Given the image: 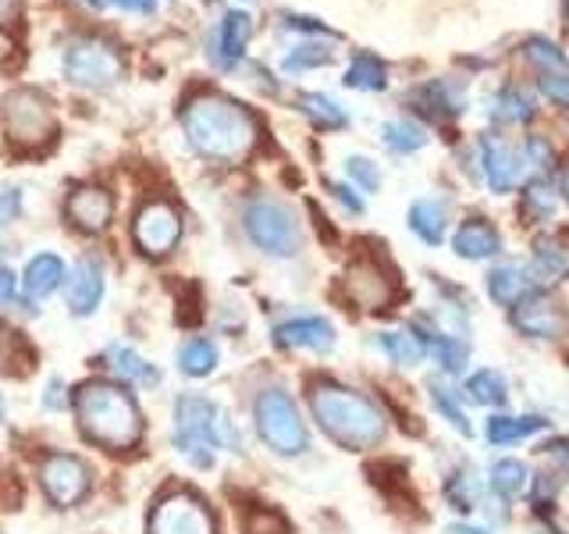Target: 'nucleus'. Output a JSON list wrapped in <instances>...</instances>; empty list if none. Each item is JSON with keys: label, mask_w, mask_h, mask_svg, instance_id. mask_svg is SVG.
<instances>
[{"label": "nucleus", "mask_w": 569, "mask_h": 534, "mask_svg": "<svg viewBox=\"0 0 569 534\" xmlns=\"http://www.w3.org/2000/svg\"><path fill=\"white\" fill-rule=\"evenodd\" d=\"M566 11H569V0H566Z\"/></svg>", "instance_id": "53"}, {"label": "nucleus", "mask_w": 569, "mask_h": 534, "mask_svg": "<svg viewBox=\"0 0 569 534\" xmlns=\"http://www.w3.org/2000/svg\"><path fill=\"white\" fill-rule=\"evenodd\" d=\"M488 481H491V488H495V495H502V498H516V495H523L527 492V463L523 459H512V456H506V459H498L495 467H491V474H488Z\"/></svg>", "instance_id": "29"}, {"label": "nucleus", "mask_w": 569, "mask_h": 534, "mask_svg": "<svg viewBox=\"0 0 569 534\" xmlns=\"http://www.w3.org/2000/svg\"><path fill=\"white\" fill-rule=\"evenodd\" d=\"M89 481H93V474H89L86 463L79 456H68V453L47 456L43 467H40V485H43L50 503L61 506V510L82 503L86 492H89Z\"/></svg>", "instance_id": "10"}, {"label": "nucleus", "mask_w": 569, "mask_h": 534, "mask_svg": "<svg viewBox=\"0 0 569 534\" xmlns=\"http://www.w3.org/2000/svg\"><path fill=\"white\" fill-rule=\"evenodd\" d=\"M527 154H530L527 165H538V168H548V165H551V147H548V139L530 136V139H527Z\"/></svg>", "instance_id": "44"}, {"label": "nucleus", "mask_w": 569, "mask_h": 534, "mask_svg": "<svg viewBox=\"0 0 569 534\" xmlns=\"http://www.w3.org/2000/svg\"><path fill=\"white\" fill-rule=\"evenodd\" d=\"M562 189H566V200H569V168L562 171Z\"/></svg>", "instance_id": "51"}, {"label": "nucleus", "mask_w": 569, "mask_h": 534, "mask_svg": "<svg viewBox=\"0 0 569 534\" xmlns=\"http://www.w3.org/2000/svg\"><path fill=\"white\" fill-rule=\"evenodd\" d=\"M310 409H313V421L325 427L342 449H352V453L378 445L388 432L385 414L378 406L367 396H360V392L335 385V382L310 385Z\"/></svg>", "instance_id": "2"}, {"label": "nucleus", "mask_w": 569, "mask_h": 534, "mask_svg": "<svg viewBox=\"0 0 569 534\" xmlns=\"http://www.w3.org/2000/svg\"><path fill=\"white\" fill-rule=\"evenodd\" d=\"M0 414H4V399H0Z\"/></svg>", "instance_id": "52"}, {"label": "nucleus", "mask_w": 569, "mask_h": 534, "mask_svg": "<svg viewBox=\"0 0 569 534\" xmlns=\"http://www.w3.org/2000/svg\"><path fill=\"white\" fill-rule=\"evenodd\" d=\"M14 293H18V278H14V271H8V267H0V307H4V303H11Z\"/></svg>", "instance_id": "48"}, {"label": "nucleus", "mask_w": 569, "mask_h": 534, "mask_svg": "<svg viewBox=\"0 0 569 534\" xmlns=\"http://www.w3.org/2000/svg\"><path fill=\"white\" fill-rule=\"evenodd\" d=\"M480 157H485V178L495 192H509L520 186V178L527 171V157L520 150H512L506 139H498L495 132L480 136Z\"/></svg>", "instance_id": "13"}, {"label": "nucleus", "mask_w": 569, "mask_h": 534, "mask_svg": "<svg viewBox=\"0 0 569 534\" xmlns=\"http://www.w3.org/2000/svg\"><path fill=\"white\" fill-rule=\"evenodd\" d=\"M182 129L189 147L213 165H242L260 142L257 115L224 93L192 97L182 111Z\"/></svg>", "instance_id": "1"}, {"label": "nucleus", "mask_w": 569, "mask_h": 534, "mask_svg": "<svg viewBox=\"0 0 569 534\" xmlns=\"http://www.w3.org/2000/svg\"><path fill=\"white\" fill-rule=\"evenodd\" d=\"M68 221L79 225L82 231H103L114 218V196L103 186H82L68 196Z\"/></svg>", "instance_id": "15"}, {"label": "nucleus", "mask_w": 569, "mask_h": 534, "mask_svg": "<svg viewBox=\"0 0 569 534\" xmlns=\"http://www.w3.org/2000/svg\"><path fill=\"white\" fill-rule=\"evenodd\" d=\"M68 281V310L76 317H89L97 314L100 299L107 293V278H103V267L97 260H79L76 271H71Z\"/></svg>", "instance_id": "17"}, {"label": "nucleus", "mask_w": 569, "mask_h": 534, "mask_svg": "<svg viewBox=\"0 0 569 534\" xmlns=\"http://www.w3.org/2000/svg\"><path fill=\"white\" fill-rule=\"evenodd\" d=\"M76 414H79V427L86 432V438L107 445V449H114V453L132 449L142 435L139 406L121 385L86 382L76 392Z\"/></svg>", "instance_id": "3"}, {"label": "nucleus", "mask_w": 569, "mask_h": 534, "mask_svg": "<svg viewBox=\"0 0 569 534\" xmlns=\"http://www.w3.org/2000/svg\"><path fill=\"white\" fill-rule=\"evenodd\" d=\"M242 228L246 236L253 239L257 249H263L267 257H296L302 246V231L296 214L284 207L274 196H257L253 204H246L242 214Z\"/></svg>", "instance_id": "7"}, {"label": "nucleus", "mask_w": 569, "mask_h": 534, "mask_svg": "<svg viewBox=\"0 0 569 534\" xmlns=\"http://www.w3.org/2000/svg\"><path fill=\"white\" fill-rule=\"evenodd\" d=\"M523 53H527V61L533 68H541V71H559V76H566L569 71V61H566V53L551 43V40H541V36H533V40L523 43Z\"/></svg>", "instance_id": "35"}, {"label": "nucleus", "mask_w": 569, "mask_h": 534, "mask_svg": "<svg viewBox=\"0 0 569 534\" xmlns=\"http://www.w3.org/2000/svg\"><path fill=\"white\" fill-rule=\"evenodd\" d=\"M68 271H64V260L58 254H36L26 264V275H22V289L29 299H47L53 296L64 285Z\"/></svg>", "instance_id": "20"}, {"label": "nucleus", "mask_w": 569, "mask_h": 534, "mask_svg": "<svg viewBox=\"0 0 569 534\" xmlns=\"http://www.w3.org/2000/svg\"><path fill=\"white\" fill-rule=\"evenodd\" d=\"M124 76L121 50L103 36H79L64 50V79L82 89H107Z\"/></svg>", "instance_id": "8"}, {"label": "nucleus", "mask_w": 569, "mask_h": 534, "mask_svg": "<svg viewBox=\"0 0 569 534\" xmlns=\"http://www.w3.org/2000/svg\"><path fill=\"white\" fill-rule=\"evenodd\" d=\"M346 293H349V299L356 303V307L381 310L385 303L391 299V278L381 271L378 264L360 260V264H352L346 271Z\"/></svg>", "instance_id": "16"}, {"label": "nucleus", "mask_w": 569, "mask_h": 534, "mask_svg": "<svg viewBox=\"0 0 569 534\" xmlns=\"http://www.w3.org/2000/svg\"><path fill=\"white\" fill-rule=\"evenodd\" d=\"M467 396L480 406H502L509 399V382H506V374L502 370H495V367H485V370H477L470 374V382H467Z\"/></svg>", "instance_id": "28"}, {"label": "nucleus", "mask_w": 569, "mask_h": 534, "mask_svg": "<svg viewBox=\"0 0 569 534\" xmlns=\"http://www.w3.org/2000/svg\"><path fill=\"white\" fill-rule=\"evenodd\" d=\"M512 328L527 338H559L566 332V314L548 293L533 289L520 303H512Z\"/></svg>", "instance_id": "12"}, {"label": "nucleus", "mask_w": 569, "mask_h": 534, "mask_svg": "<svg viewBox=\"0 0 569 534\" xmlns=\"http://www.w3.org/2000/svg\"><path fill=\"white\" fill-rule=\"evenodd\" d=\"M477 481L470 474H452V481L445 485V495H449V503L456 510H473L477 506Z\"/></svg>", "instance_id": "40"}, {"label": "nucleus", "mask_w": 569, "mask_h": 534, "mask_svg": "<svg viewBox=\"0 0 569 534\" xmlns=\"http://www.w3.org/2000/svg\"><path fill=\"white\" fill-rule=\"evenodd\" d=\"M452 249L462 260H488L502 254V236L485 218H467L452 236Z\"/></svg>", "instance_id": "18"}, {"label": "nucleus", "mask_w": 569, "mask_h": 534, "mask_svg": "<svg viewBox=\"0 0 569 534\" xmlns=\"http://www.w3.org/2000/svg\"><path fill=\"white\" fill-rule=\"evenodd\" d=\"M299 107H302V115L317 125V129H346V125H349V115L325 93H302Z\"/></svg>", "instance_id": "31"}, {"label": "nucleus", "mask_w": 569, "mask_h": 534, "mask_svg": "<svg viewBox=\"0 0 569 534\" xmlns=\"http://www.w3.org/2000/svg\"><path fill=\"white\" fill-rule=\"evenodd\" d=\"M132 236H136L142 254L164 257V254H171V249L178 246V239H182V218H178V210L171 204L153 200V204H147L136 214Z\"/></svg>", "instance_id": "11"}, {"label": "nucleus", "mask_w": 569, "mask_h": 534, "mask_svg": "<svg viewBox=\"0 0 569 534\" xmlns=\"http://www.w3.org/2000/svg\"><path fill=\"white\" fill-rule=\"evenodd\" d=\"M43 406L47 409H64V382L61 378H50V385L43 392Z\"/></svg>", "instance_id": "47"}, {"label": "nucleus", "mask_w": 569, "mask_h": 534, "mask_svg": "<svg viewBox=\"0 0 569 534\" xmlns=\"http://www.w3.org/2000/svg\"><path fill=\"white\" fill-rule=\"evenodd\" d=\"M174 449L196 471H207L213 467V453L218 449L239 453V432L224 406L189 392V396L174 403Z\"/></svg>", "instance_id": "4"}, {"label": "nucleus", "mask_w": 569, "mask_h": 534, "mask_svg": "<svg viewBox=\"0 0 569 534\" xmlns=\"http://www.w3.org/2000/svg\"><path fill=\"white\" fill-rule=\"evenodd\" d=\"M342 82L349 89H363V93H381V89L388 86V68L378 58H370V53H360V58L349 65Z\"/></svg>", "instance_id": "30"}, {"label": "nucleus", "mask_w": 569, "mask_h": 534, "mask_svg": "<svg viewBox=\"0 0 569 534\" xmlns=\"http://www.w3.org/2000/svg\"><path fill=\"white\" fill-rule=\"evenodd\" d=\"M257 432L263 445L278 456H299L310 449V432L302 424L292 396L284 388H263L257 396Z\"/></svg>", "instance_id": "5"}, {"label": "nucleus", "mask_w": 569, "mask_h": 534, "mask_svg": "<svg viewBox=\"0 0 569 534\" xmlns=\"http://www.w3.org/2000/svg\"><path fill=\"white\" fill-rule=\"evenodd\" d=\"M346 171H349V178L356 186H360L363 192H378V186H381V171H378V165L373 160H367V157H349L346 160Z\"/></svg>", "instance_id": "41"}, {"label": "nucleus", "mask_w": 569, "mask_h": 534, "mask_svg": "<svg viewBox=\"0 0 569 534\" xmlns=\"http://www.w3.org/2000/svg\"><path fill=\"white\" fill-rule=\"evenodd\" d=\"M556 214V189H551L545 178L541 182H530L523 192V218L527 221H548Z\"/></svg>", "instance_id": "36"}, {"label": "nucleus", "mask_w": 569, "mask_h": 534, "mask_svg": "<svg viewBox=\"0 0 569 534\" xmlns=\"http://www.w3.org/2000/svg\"><path fill=\"white\" fill-rule=\"evenodd\" d=\"M417 100L423 103L420 111L431 115V118H452V115H459V100L449 97L445 82H431V86L417 89Z\"/></svg>", "instance_id": "37"}, {"label": "nucleus", "mask_w": 569, "mask_h": 534, "mask_svg": "<svg viewBox=\"0 0 569 534\" xmlns=\"http://www.w3.org/2000/svg\"><path fill=\"white\" fill-rule=\"evenodd\" d=\"M249 36H253V18H249V11H239V8L224 11V22L218 29V65L221 68H231L242 58Z\"/></svg>", "instance_id": "22"}, {"label": "nucleus", "mask_w": 569, "mask_h": 534, "mask_svg": "<svg viewBox=\"0 0 569 534\" xmlns=\"http://www.w3.org/2000/svg\"><path fill=\"white\" fill-rule=\"evenodd\" d=\"M246 534H289V524L281 521V513L274 510H249L242 516Z\"/></svg>", "instance_id": "39"}, {"label": "nucleus", "mask_w": 569, "mask_h": 534, "mask_svg": "<svg viewBox=\"0 0 569 534\" xmlns=\"http://www.w3.org/2000/svg\"><path fill=\"white\" fill-rule=\"evenodd\" d=\"M381 139L391 154H417L427 147V132L413 121H388L381 129Z\"/></svg>", "instance_id": "33"}, {"label": "nucleus", "mask_w": 569, "mask_h": 534, "mask_svg": "<svg viewBox=\"0 0 569 534\" xmlns=\"http://www.w3.org/2000/svg\"><path fill=\"white\" fill-rule=\"evenodd\" d=\"M331 61V50L320 43H302L296 47L289 58H284V71H307V68H320Z\"/></svg>", "instance_id": "38"}, {"label": "nucleus", "mask_w": 569, "mask_h": 534, "mask_svg": "<svg viewBox=\"0 0 569 534\" xmlns=\"http://www.w3.org/2000/svg\"><path fill=\"white\" fill-rule=\"evenodd\" d=\"M541 93H545V97H551L556 103H562V107H569V76L545 79V82H541Z\"/></svg>", "instance_id": "43"}, {"label": "nucleus", "mask_w": 569, "mask_h": 534, "mask_svg": "<svg viewBox=\"0 0 569 534\" xmlns=\"http://www.w3.org/2000/svg\"><path fill=\"white\" fill-rule=\"evenodd\" d=\"M150 534H218L213 513L200 495L171 492L150 513Z\"/></svg>", "instance_id": "9"}, {"label": "nucleus", "mask_w": 569, "mask_h": 534, "mask_svg": "<svg viewBox=\"0 0 569 534\" xmlns=\"http://www.w3.org/2000/svg\"><path fill=\"white\" fill-rule=\"evenodd\" d=\"M533 289H538V285H533L530 264H523V260L498 264L488 275V296H491V303H498V307H512V303H520Z\"/></svg>", "instance_id": "19"}, {"label": "nucleus", "mask_w": 569, "mask_h": 534, "mask_svg": "<svg viewBox=\"0 0 569 534\" xmlns=\"http://www.w3.org/2000/svg\"><path fill=\"white\" fill-rule=\"evenodd\" d=\"M331 196H335V200L342 204L349 214H363V200H360V196H356V189H352V186H338V182H335V186H331Z\"/></svg>", "instance_id": "45"}, {"label": "nucleus", "mask_w": 569, "mask_h": 534, "mask_svg": "<svg viewBox=\"0 0 569 534\" xmlns=\"http://www.w3.org/2000/svg\"><path fill=\"white\" fill-rule=\"evenodd\" d=\"M271 338L284 349L328 353L335 349V325L328 317H292V320H281Z\"/></svg>", "instance_id": "14"}, {"label": "nucleus", "mask_w": 569, "mask_h": 534, "mask_svg": "<svg viewBox=\"0 0 569 534\" xmlns=\"http://www.w3.org/2000/svg\"><path fill=\"white\" fill-rule=\"evenodd\" d=\"M409 228L413 236L423 239L427 246H438L445 239V228H449V214H445V204L438 200H417L409 207Z\"/></svg>", "instance_id": "24"}, {"label": "nucleus", "mask_w": 569, "mask_h": 534, "mask_svg": "<svg viewBox=\"0 0 569 534\" xmlns=\"http://www.w3.org/2000/svg\"><path fill=\"white\" fill-rule=\"evenodd\" d=\"M530 275L533 285H556L559 278L569 275V249L562 246V239L556 236H541L533 243V260H530Z\"/></svg>", "instance_id": "21"}, {"label": "nucleus", "mask_w": 569, "mask_h": 534, "mask_svg": "<svg viewBox=\"0 0 569 534\" xmlns=\"http://www.w3.org/2000/svg\"><path fill=\"white\" fill-rule=\"evenodd\" d=\"M289 29H299V32L307 29V32H325V36L331 32L328 26H320L317 18H299V14H289Z\"/></svg>", "instance_id": "49"}, {"label": "nucleus", "mask_w": 569, "mask_h": 534, "mask_svg": "<svg viewBox=\"0 0 569 534\" xmlns=\"http://www.w3.org/2000/svg\"><path fill=\"white\" fill-rule=\"evenodd\" d=\"M548 421L538 417V414H523V417H491L485 424V438L491 445H512V442H523L530 435L545 432Z\"/></svg>", "instance_id": "23"}, {"label": "nucleus", "mask_w": 569, "mask_h": 534, "mask_svg": "<svg viewBox=\"0 0 569 534\" xmlns=\"http://www.w3.org/2000/svg\"><path fill=\"white\" fill-rule=\"evenodd\" d=\"M0 107H4V132L11 139V147H18V150H40V147H47V139L58 132L53 103L43 89L18 86L4 97Z\"/></svg>", "instance_id": "6"}, {"label": "nucleus", "mask_w": 569, "mask_h": 534, "mask_svg": "<svg viewBox=\"0 0 569 534\" xmlns=\"http://www.w3.org/2000/svg\"><path fill=\"white\" fill-rule=\"evenodd\" d=\"M488 115L495 121H502V125H523V121H530L533 115H538V107H533V100L523 93V89H502V93L491 97Z\"/></svg>", "instance_id": "27"}, {"label": "nucleus", "mask_w": 569, "mask_h": 534, "mask_svg": "<svg viewBox=\"0 0 569 534\" xmlns=\"http://www.w3.org/2000/svg\"><path fill=\"white\" fill-rule=\"evenodd\" d=\"M18 214H22V192L18 189H0V231H4Z\"/></svg>", "instance_id": "42"}, {"label": "nucleus", "mask_w": 569, "mask_h": 534, "mask_svg": "<svg viewBox=\"0 0 569 534\" xmlns=\"http://www.w3.org/2000/svg\"><path fill=\"white\" fill-rule=\"evenodd\" d=\"M449 534H491L488 527H473V524H452Z\"/></svg>", "instance_id": "50"}, {"label": "nucleus", "mask_w": 569, "mask_h": 534, "mask_svg": "<svg viewBox=\"0 0 569 534\" xmlns=\"http://www.w3.org/2000/svg\"><path fill=\"white\" fill-rule=\"evenodd\" d=\"M427 392H431V403H435V409L438 414L449 421L459 435H473V424H470V417H467V409H462V403L456 399V392L452 388H445V385H438V382H431L427 385Z\"/></svg>", "instance_id": "34"}, {"label": "nucleus", "mask_w": 569, "mask_h": 534, "mask_svg": "<svg viewBox=\"0 0 569 534\" xmlns=\"http://www.w3.org/2000/svg\"><path fill=\"white\" fill-rule=\"evenodd\" d=\"M218 367V346L210 338H186L178 346V370L189 374V378H207Z\"/></svg>", "instance_id": "25"}, {"label": "nucleus", "mask_w": 569, "mask_h": 534, "mask_svg": "<svg viewBox=\"0 0 569 534\" xmlns=\"http://www.w3.org/2000/svg\"><path fill=\"white\" fill-rule=\"evenodd\" d=\"M378 346L388 360L399 364V367H417L423 360V349L417 343V335H409V332H381Z\"/></svg>", "instance_id": "32"}, {"label": "nucleus", "mask_w": 569, "mask_h": 534, "mask_svg": "<svg viewBox=\"0 0 569 534\" xmlns=\"http://www.w3.org/2000/svg\"><path fill=\"white\" fill-rule=\"evenodd\" d=\"M107 356H111V364H114V370L121 374V378H129L132 385H160L157 364H150L147 356H139L132 346H111V349H107Z\"/></svg>", "instance_id": "26"}, {"label": "nucleus", "mask_w": 569, "mask_h": 534, "mask_svg": "<svg viewBox=\"0 0 569 534\" xmlns=\"http://www.w3.org/2000/svg\"><path fill=\"white\" fill-rule=\"evenodd\" d=\"M545 453L569 474V438H551V442L545 445Z\"/></svg>", "instance_id": "46"}]
</instances>
